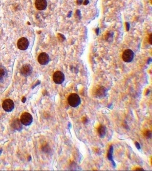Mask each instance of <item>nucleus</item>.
I'll return each instance as SVG.
<instances>
[{
    "label": "nucleus",
    "instance_id": "nucleus-4",
    "mask_svg": "<svg viewBox=\"0 0 152 171\" xmlns=\"http://www.w3.org/2000/svg\"><path fill=\"white\" fill-rule=\"evenodd\" d=\"M2 107L4 111L10 112L14 110V101L10 99H7L4 101L2 104Z\"/></svg>",
    "mask_w": 152,
    "mask_h": 171
},
{
    "label": "nucleus",
    "instance_id": "nucleus-12",
    "mask_svg": "<svg viewBox=\"0 0 152 171\" xmlns=\"http://www.w3.org/2000/svg\"><path fill=\"white\" fill-rule=\"evenodd\" d=\"M106 89L104 87H99L95 91V95L97 97L101 98L105 97L106 95Z\"/></svg>",
    "mask_w": 152,
    "mask_h": 171
},
{
    "label": "nucleus",
    "instance_id": "nucleus-25",
    "mask_svg": "<svg viewBox=\"0 0 152 171\" xmlns=\"http://www.w3.org/2000/svg\"><path fill=\"white\" fill-rule=\"evenodd\" d=\"M2 150L1 149H0V155L1 154V152H2Z\"/></svg>",
    "mask_w": 152,
    "mask_h": 171
},
{
    "label": "nucleus",
    "instance_id": "nucleus-16",
    "mask_svg": "<svg viewBox=\"0 0 152 171\" xmlns=\"http://www.w3.org/2000/svg\"><path fill=\"white\" fill-rule=\"evenodd\" d=\"M42 150L45 152L47 153H49L51 152V148L47 144L43 147V148H42Z\"/></svg>",
    "mask_w": 152,
    "mask_h": 171
},
{
    "label": "nucleus",
    "instance_id": "nucleus-14",
    "mask_svg": "<svg viewBox=\"0 0 152 171\" xmlns=\"http://www.w3.org/2000/svg\"><path fill=\"white\" fill-rule=\"evenodd\" d=\"M113 148L112 146H111L109 148V151H108V155H107V157L108 158V160L110 161H111L113 164V165H114V166H115V163L113 161V157H112V154H113Z\"/></svg>",
    "mask_w": 152,
    "mask_h": 171
},
{
    "label": "nucleus",
    "instance_id": "nucleus-20",
    "mask_svg": "<svg viewBox=\"0 0 152 171\" xmlns=\"http://www.w3.org/2000/svg\"><path fill=\"white\" fill-rule=\"evenodd\" d=\"M40 82H39V81H37V84H35V85L34 86V87H32V88H33V89H34V87H35L36 86H37L38 85L40 84Z\"/></svg>",
    "mask_w": 152,
    "mask_h": 171
},
{
    "label": "nucleus",
    "instance_id": "nucleus-18",
    "mask_svg": "<svg viewBox=\"0 0 152 171\" xmlns=\"http://www.w3.org/2000/svg\"><path fill=\"white\" fill-rule=\"evenodd\" d=\"M83 122L84 123V124H86L87 123H88V119H87V118L86 117H84L83 118Z\"/></svg>",
    "mask_w": 152,
    "mask_h": 171
},
{
    "label": "nucleus",
    "instance_id": "nucleus-3",
    "mask_svg": "<svg viewBox=\"0 0 152 171\" xmlns=\"http://www.w3.org/2000/svg\"><path fill=\"white\" fill-rule=\"evenodd\" d=\"M134 58V53L130 49H127L122 54V59L126 62H130Z\"/></svg>",
    "mask_w": 152,
    "mask_h": 171
},
{
    "label": "nucleus",
    "instance_id": "nucleus-1",
    "mask_svg": "<svg viewBox=\"0 0 152 171\" xmlns=\"http://www.w3.org/2000/svg\"><path fill=\"white\" fill-rule=\"evenodd\" d=\"M68 102L72 107H77L81 104V99L77 94L73 93L68 98Z\"/></svg>",
    "mask_w": 152,
    "mask_h": 171
},
{
    "label": "nucleus",
    "instance_id": "nucleus-13",
    "mask_svg": "<svg viewBox=\"0 0 152 171\" xmlns=\"http://www.w3.org/2000/svg\"><path fill=\"white\" fill-rule=\"evenodd\" d=\"M97 131L99 136L101 138H103L105 137L106 134V131H107L106 127L105 126L101 125L98 128Z\"/></svg>",
    "mask_w": 152,
    "mask_h": 171
},
{
    "label": "nucleus",
    "instance_id": "nucleus-19",
    "mask_svg": "<svg viewBox=\"0 0 152 171\" xmlns=\"http://www.w3.org/2000/svg\"><path fill=\"white\" fill-rule=\"evenodd\" d=\"M152 34H151L150 35V37H149V43L150 44H152Z\"/></svg>",
    "mask_w": 152,
    "mask_h": 171
},
{
    "label": "nucleus",
    "instance_id": "nucleus-9",
    "mask_svg": "<svg viewBox=\"0 0 152 171\" xmlns=\"http://www.w3.org/2000/svg\"><path fill=\"white\" fill-rule=\"evenodd\" d=\"M22 124L21 123L20 120L19 119L17 118L12 121L11 126L12 128H14V129L18 131H20L22 129Z\"/></svg>",
    "mask_w": 152,
    "mask_h": 171
},
{
    "label": "nucleus",
    "instance_id": "nucleus-17",
    "mask_svg": "<svg viewBox=\"0 0 152 171\" xmlns=\"http://www.w3.org/2000/svg\"><path fill=\"white\" fill-rule=\"evenodd\" d=\"M135 146H136V148H137L138 149L140 150V149H141V146H140V144H139L138 142H136L135 143Z\"/></svg>",
    "mask_w": 152,
    "mask_h": 171
},
{
    "label": "nucleus",
    "instance_id": "nucleus-5",
    "mask_svg": "<svg viewBox=\"0 0 152 171\" xmlns=\"http://www.w3.org/2000/svg\"><path fill=\"white\" fill-rule=\"evenodd\" d=\"M53 79L55 83L61 84L65 80L64 74L60 71H57L54 74Z\"/></svg>",
    "mask_w": 152,
    "mask_h": 171
},
{
    "label": "nucleus",
    "instance_id": "nucleus-15",
    "mask_svg": "<svg viewBox=\"0 0 152 171\" xmlns=\"http://www.w3.org/2000/svg\"><path fill=\"white\" fill-rule=\"evenodd\" d=\"M144 135L147 139H149L152 137V133L151 131L149 130H146L145 131Z\"/></svg>",
    "mask_w": 152,
    "mask_h": 171
},
{
    "label": "nucleus",
    "instance_id": "nucleus-22",
    "mask_svg": "<svg viewBox=\"0 0 152 171\" xmlns=\"http://www.w3.org/2000/svg\"><path fill=\"white\" fill-rule=\"evenodd\" d=\"M77 3L78 4H79V5H80V4H81V3H82V2H83V0H77Z\"/></svg>",
    "mask_w": 152,
    "mask_h": 171
},
{
    "label": "nucleus",
    "instance_id": "nucleus-24",
    "mask_svg": "<svg viewBox=\"0 0 152 171\" xmlns=\"http://www.w3.org/2000/svg\"><path fill=\"white\" fill-rule=\"evenodd\" d=\"M136 170H144V169H143V168H136Z\"/></svg>",
    "mask_w": 152,
    "mask_h": 171
},
{
    "label": "nucleus",
    "instance_id": "nucleus-8",
    "mask_svg": "<svg viewBox=\"0 0 152 171\" xmlns=\"http://www.w3.org/2000/svg\"><path fill=\"white\" fill-rule=\"evenodd\" d=\"M38 62L42 65H46L50 61V57L46 53H41L38 57Z\"/></svg>",
    "mask_w": 152,
    "mask_h": 171
},
{
    "label": "nucleus",
    "instance_id": "nucleus-2",
    "mask_svg": "<svg viewBox=\"0 0 152 171\" xmlns=\"http://www.w3.org/2000/svg\"><path fill=\"white\" fill-rule=\"evenodd\" d=\"M20 121L25 126L30 125L33 122L32 116L28 112H24L21 116Z\"/></svg>",
    "mask_w": 152,
    "mask_h": 171
},
{
    "label": "nucleus",
    "instance_id": "nucleus-7",
    "mask_svg": "<svg viewBox=\"0 0 152 171\" xmlns=\"http://www.w3.org/2000/svg\"><path fill=\"white\" fill-rule=\"evenodd\" d=\"M33 68L31 65L29 64H25L21 69L20 73L24 77H28L32 74Z\"/></svg>",
    "mask_w": 152,
    "mask_h": 171
},
{
    "label": "nucleus",
    "instance_id": "nucleus-10",
    "mask_svg": "<svg viewBox=\"0 0 152 171\" xmlns=\"http://www.w3.org/2000/svg\"><path fill=\"white\" fill-rule=\"evenodd\" d=\"M35 7L38 10H45L47 7V2L46 0H36Z\"/></svg>",
    "mask_w": 152,
    "mask_h": 171
},
{
    "label": "nucleus",
    "instance_id": "nucleus-21",
    "mask_svg": "<svg viewBox=\"0 0 152 171\" xmlns=\"http://www.w3.org/2000/svg\"><path fill=\"white\" fill-rule=\"evenodd\" d=\"M26 98L24 97L23 98H22V100H21V101L22 102V103H25V102H26Z\"/></svg>",
    "mask_w": 152,
    "mask_h": 171
},
{
    "label": "nucleus",
    "instance_id": "nucleus-6",
    "mask_svg": "<svg viewBox=\"0 0 152 171\" xmlns=\"http://www.w3.org/2000/svg\"><path fill=\"white\" fill-rule=\"evenodd\" d=\"M29 45V42L26 38L21 37L20 38L17 43V46L20 50H26Z\"/></svg>",
    "mask_w": 152,
    "mask_h": 171
},
{
    "label": "nucleus",
    "instance_id": "nucleus-11",
    "mask_svg": "<svg viewBox=\"0 0 152 171\" xmlns=\"http://www.w3.org/2000/svg\"><path fill=\"white\" fill-rule=\"evenodd\" d=\"M8 76L7 70L3 66H0V83H3Z\"/></svg>",
    "mask_w": 152,
    "mask_h": 171
},
{
    "label": "nucleus",
    "instance_id": "nucleus-23",
    "mask_svg": "<svg viewBox=\"0 0 152 171\" xmlns=\"http://www.w3.org/2000/svg\"><path fill=\"white\" fill-rule=\"evenodd\" d=\"M88 3H89V1H88V0H85L84 1V5H87Z\"/></svg>",
    "mask_w": 152,
    "mask_h": 171
}]
</instances>
